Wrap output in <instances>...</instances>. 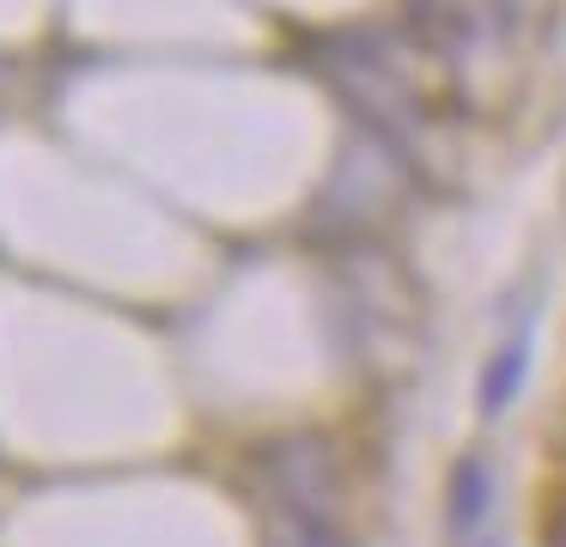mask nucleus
I'll use <instances>...</instances> for the list:
<instances>
[{"label": "nucleus", "mask_w": 566, "mask_h": 547, "mask_svg": "<svg viewBox=\"0 0 566 547\" xmlns=\"http://www.w3.org/2000/svg\"><path fill=\"white\" fill-rule=\"evenodd\" d=\"M524 365H530V328H512L505 353L488 365V383H481V408H488V413H500L505 401L517 396V383H524Z\"/></svg>", "instance_id": "f03ea898"}, {"label": "nucleus", "mask_w": 566, "mask_h": 547, "mask_svg": "<svg viewBox=\"0 0 566 547\" xmlns=\"http://www.w3.org/2000/svg\"><path fill=\"white\" fill-rule=\"evenodd\" d=\"M488 523H493V469L481 456H463L451 481V547L488 541Z\"/></svg>", "instance_id": "f257e3e1"}]
</instances>
